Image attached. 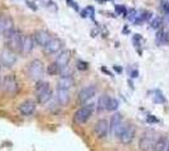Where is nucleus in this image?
Returning <instances> with one entry per match:
<instances>
[{"instance_id": "c756f323", "label": "nucleus", "mask_w": 169, "mask_h": 151, "mask_svg": "<svg viewBox=\"0 0 169 151\" xmlns=\"http://www.w3.org/2000/svg\"><path fill=\"white\" fill-rule=\"evenodd\" d=\"M117 107H119V101H117V100H115V98H111V97H110L107 111H115V110H117Z\"/></svg>"}, {"instance_id": "20e7f679", "label": "nucleus", "mask_w": 169, "mask_h": 151, "mask_svg": "<svg viewBox=\"0 0 169 151\" xmlns=\"http://www.w3.org/2000/svg\"><path fill=\"white\" fill-rule=\"evenodd\" d=\"M2 86H3V91L9 96H14L19 91V82L17 81L14 74H7L3 79Z\"/></svg>"}, {"instance_id": "7c9ffc66", "label": "nucleus", "mask_w": 169, "mask_h": 151, "mask_svg": "<svg viewBox=\"0 0 169 151\" xmlns=\"http://www.w3.org/2000/svg\"><path fill=\"white\" fill-rule=\"evenodd\" d=\"M127 19L130 20V21H134L135 19H137L138 18V12L137 10H135V9H130L129 12H127Z\"/></svg>"}, {"instance_id": "f8f14e48", "label": "nucleus", "mask_w": 169, "mask_h": 151, "mask_svg": "<svg viewBox=\"0 0 169 151\" xmlns=\"http://www.w3.org/2000/svg\"><path fill=\"white\" fill-rule=\"evenodd\" d=\"M96 92H97L96 86H93V84L87 86V87L82 88L80 92H78V101H80L81 103H86L87 101H90V100L96 95Z\"/></svg>"}, {"instance_id": "72a5a7b5", "label": "nucleus", "mask_w": 169, "mask_h": 151, "mask_svg": "<svg viewBox=\"0 0 169 151\" xmlns=\"http://www.w3.org/2000/svg\"><path fill=\"white\" fill-rule=\"evenodd\" d=\"M77 68H78V69H81V71H85V69H87V68H88V66H87V63H86V62L78 60V62H77Z\"/></svg>"}, {"instance_id": "f257e3e1", "label": "nucleus", "mask_w": 169, "mask_h": 151, "mask_svg": "<svg viewBox=\"0 0 169 151\" xmlns=\"http://www.w3.org/2000/svg\"><path fill=\"white\" fill-rule=\"evenodd\" d=\"M36 95H37V101L41 105L47 103L52 98V89L49 83L46 81H38L36 86Z\"/></svg>"}, {"instance_id": "ddd939ff", "label": "nucleus", "mask_w": 169, "mask_h": 151, "mask_svg": "<svg viewBox=\"0 0 169 151\" xmlns=\"http://www.w3.org/2000/svg\"><path fill=\"white\" fill-rule=\"evenodd\" d=\"M63 47V42L59 38H52L46 45H44V52L47 54H54L58 53Z\"/></svg>"}, {"instance_id": "e433bc0d", "label": "nucleus", "mask_w": 169, "mask_h": 151, "mask_svg": "<svg viewBox=\"0 0 169 151\" xmlns=\"http://www.w3.org/2000/svg\"><path fill=\"white\" fill-rule=\"evenodd\" d=\"M138 74H139V73H138V71H132V72H131V77H132V78H137V77H138Z\"/></svg>"}, {"instance_id": "0eeeda50", "label": "nucleus", "mask_w": 169, "mask_h": 151, "mask_svg": "<svg viewBox=\"0 0 169 151\" xmlns=\"http://www.w3.org/2000/svg\"><path fill=\"white\" fill-rule=\"evenodd\" d=\"M125 124H124V121H122V116L120 113H115L111 120H110V122H109V129H110V132L114 135V136H119L121 130L124 129Z\"/></svg>"}, {"instance_id": "f03ea898", "label": "nucleus", "mask_w": 169, "mask_h": 151, "mask_svg": "<svg viewBox=\"0 0 169 151\" xmlns=\"http://www.w3.org/2000/svg\"><path fill=\"white\" fill-rule=\"evenodd\" d=\"M95 111V105H85L83 107H81L80 110H77L73 115V121L75 124L77 125H81V124H85L88 121V118L92 116Z\"/></svg>"}, {"instance_id": "2eb2a0df", "label": "nucleus", "mask_w": 169, "mask_h": 151, "mask_svg": "<svg viewBox=\"0 0 169 151\" xmlns=\"http://www.w3.org/2000/svg\"><path fill=\"white\" fill-rule=\"evenodd\" d=\"M33 39H34V42L37 44L44 47L52 39V35L47 32V30H37V32L34 33V35H33Z\"/></svg>"}, {"instance_id": "2f4dec72", "label": "nucleus", "mask_w": 169, "mask_h": 151, "mask_svg": "<svg viewBox=\"0 0 169 151\" xmlns=\"http://www.w3.org/2000/svg\"><path fill=\"white\" fill-rule=\"evenodd\" d=\"M115 10L117 12L119 15H124L125 17L127 14V10H126V8L124 5H115Z\"/></svg>"}, {"instance_id": "412c9836", "label": "nucleus", "mask_w": 169, "mask_h": 151, "mask_svg": "<svg viewBox=\"0 0 169 151\" xmlns=\"http://www.w3.org/2000/svg\"><path fill=\"white\" fill-rule=\"evenodd\" d=\"M157 42L159 44H168L169 43V29H162L157 34Z\"/></svg>"}, {"instance_id": "f704fd0d", "label": "nucleus", "mask_w": 169, "mask_h": 151, "mask_svg": "<svg viewBox=\"0 0 169 151\" xmlns=\"http://www.w3.org/2000/svg\"><path fill=\"white\" fill-rule=\"evenodd\" d=\"M147 121H148V122H149V124H157V122H159V120H158L157 117L152 116V115L147 116Z\"/></svg>"}, {"instance_id": "1a4fd4ad", "label": "nucleus", "mask_w": 169, "mask_h": 151, "mask_svg": "<svg viewBox=\"0 0 169 151\" xmlns=\"http://www.w3.org/2000/svg\"><path fill=\"white\" fill-rule=\"evenodd\" d=\"M22 39H23V35L19 30H15L8 37V48L12 49L13 52H20V48H22Z\"/></svg>"}, {"instance_id": "c85d7f7f", "label": "nucleus", "mask_w": 169, "mask_h": 151, "mask_svg": "<svg viewBox=\"0 0 169 151\" xmlns=\"http://www.w3.org/2000/svg\"><path fill=\"white\" fill-rule=\"evenodd\" d=\"M162 24H163V19H162V18H159V17H157L155 19H153V20H152L150 26H152L153 29H159V28L162 26Z\"/></svg>"}, {"instance_id": "bb28decb", "label": "nucleus", "mask_w": 169, "mask_h": 151, "mask_svg": "<svg viewBox=\"0 0 169 151\" xmlns=\"http://www.w3.org/2000/svg\"><path fill=\"white\" fill-rule=\"evenodd\" d=\"M132 43H134V45L137 47V48L139 49V52H140V47H142V44H143V38H142V35H140V34H134V37H132Z\"/></svg>"}, {"instance_id": "6ab92c4d", "label": "nucleus", "mask_w": 169, "mask_h": 151, "mask_svg": "<svg viewBox=\"0 0 169 151\" xmlns=\"http://www.w3.org/2000/svg\"><path fill=\"white\" fill-rule=\"evenodd\" d=\"M57 101L61 106H66L70 102V91L57 89Z\"/></svg>"}, {"instance_id": "4be33fe9", "label": "nucleus", "mask_w": 169, "mask_h": 151, "mask_svg": "<svg viewBox=\"0 0 169 151\" xmlns=\"http://www.w3.org/2000/svg\"><path fill=\"white\" fill-rule=\"evenodd\" d=\"M109 101H110V97L107 95H102L100 98H98V102H97V108L98 111H105L107 110L109 107Z\"/></svg>"}, {"instance_id": "c9c22d12", "label": "nucleus", "mask_w": 169, "mask_h": 151, "mask_svg": "<svg viewBox=\"0 0 169 151\" xmlns=\"http://www.w3.org/2000/svg\"><path fill=\"white\" fill-rule=\"evenodd\" d=\"M163 10L165 12V13H169V4L168 3H163Z\"/></svg>"}, {"instance_id": "4c0bfd02", "label": "nucleus", "mask_w": 169, "mask_h": 151, "mask_svg": "<svg viewBox=\"0 0 169 151\" xmlns=\"http://www.w3.org/2000/svg\"><path fill=\"white\" fill-rule=\"evenodd\" d=\"M164 19H165L167 21H169V13H165V17H164Z\"/></svg>"}, {"instance_id": "58836bf2", "label": "nucleus", "mask_w": 169, "mask_h": 151, "mask_svg": "<svg viewBox=\"0 0 169 151\" xmlns=\"http://www.w3.org/2000/svg\"><path fill=\"white\" fill-rule=\"evenodd\" d=\"M165 151H169V142H168V146H167V149H165Z\"/></svg>"}, {"instance_id": "393cba45", "label": "nucleus", "mask_w": 169, "mask_h": 151, "mask_svg": "<svg viewBox=\"0 0 169 151\" xmlns=\"http://www.w3.org/2000/svg\"><path fill=\"white\" fill-rule=\"evenodd\" d=\"M150 15H152V13H149V12H143L142 15H138V18L134 20V23H135V24H140V23H143L144 20H148V19L150 18Z\"/></svg>"}, {"instance_id": "9b49d317", "label": "nucleus", "mask_w": 169, "mask_h": 151, "mask_svg": "<svg viewBox=\"0 0 169 151\" xmlns=\"http://www.w3.org/2000/svg\"><path fill=\"white\" fill-rule=\"evenodd\" d=\"M109 121L105 118L98 120L96 125H95V135L97 136V139H106L109 135Z\"/></svg>"}, {"instance_id": "423d86ee", "label": "nucleus", "mask_w": 169, "mask_h": 151, "mask_svg": "<svg viewBox=\"0 0 169 151\" xmlns=\"http://www.w3.org/2000/svg\"><path fill=\"white\" fill-rule=\"evenodd\" d=\"M17 53L13 52L12 49H9L8 47L4 48L0 53V60H2V64L8 67V68H12L15 63H17Z\"/></svg>"}, {"instance_id": "a211bd4d", "label": "nucleus", "mask_w": 169, "mask_h": 151, "mask_svg": "<svg viewBox=\"0 0 169 151\" xmlns=\"http://www.w3.org/2000/svg\"><path fill=\"white\" fill-rule=\"evenodd\" d=\"M34 39H33L32 35H23V39H22V48H20V52L24 53V54H29L33 48H34Z\"/></svg>"}, {"instance_id": "cd10ccee", "label": "nucleus", "mask_w": 169, "mask_h": 151, "mask_svg": "<svg viewBox=\"0 0 169 151\" xmlns=\"http://www.w3.org/2000/svg\"><path fill=\"white\" fill-rule=\"evenodd\" d=\"M38 2H39L43 7H46V8H48V9L57 10V7H56V4L52 2V0H38Z\"/></svg>"}, {"instance_id": "473e14b6", "label": "nucleus", "mask_w": 169, "mask_h": 151, "mask_svg": "<svg viewBox=\"0 0 169 151\" xmlns=\"http://www.w3.org/2000/svg\"><path fill=\"white\" fill-rule=\"evenodd\" d=\"M66 2H67V4H68L72 9H75L76 12H78V10H80V8H78L77 3H76V2H73V0H66Z\"/></svg>"}, {"instance_id": "7ed1b4c3", "label": "nucleus", "mask_w": 169, "mask_h": 151, "mask_svg": "<svg viewBox=\"0 0 169 151\" xmlns=\"http://www.w3.org/2000/svg\"><path fill=\"white\" fill-rule=\"evenodd\" d=\"M43 73H44V67H43L42 60L34 59L28 64V76H29V78L38 82V81L42 79Z\"/></svg>"}, {"instance_id": "b1692460", "label": "nucleus", "mask_w": 169, "mask_h": 151, "mask_svg": "<svg viewBox=\"0 0 169 151\" xmlns=\"http://www.w3.org/2000/svg\"><path fill=\"white\" fill-rule=\"evenodd\" d=\"M93 15H95V8L93 7H87V8H85L82 12H81V17L82 18H93Z\"/></svg>"}, {"instance_id": "aec40b11", "label": "nucleus", "mask_w": 169, "mask_h": 151, "mask_svg": "<svg viewBox=\"0 0 169 151\" xmlns=\"http://www.w3.org/2000/svg\"><path fill=\"white\" fill-rule=\"evenodd\" d=\"M168 137L167 136H160L155 140L154 142V147H153V151H165L167 146H168Z\"/></svg>"}, {"instance_id": "39448f33", "label": "nucleus", "mask_w": 169, "mask_h": 151, "mask_svg": "<svg viewBox=\"0 0 169 151\" xmlns=\"http://www.w3.org/2000/svg\"><path fill=\"white\" fill-rule=\"evenodd\" d=\"M155 142V136L153 131H147L143 134V136L139 140V149L142 151H153Z\"/></svg>"}, {"instance_id": "dca6fc26", "label": "nucleus", "mask_w": 169, "mask_h": 151, "mask_svg": "<svg viewBox=\"0 0 169 151\" xmlns=\"http://www.w3.org/2000/svg\"><path fill=\"white\" fill-rule=\"evenodd\" d=\"M19 112L23 116H32L36 112V102H33L30 100H27L19 105Z\"/></svg>"}, {"instance_id": "a878e982", "label": "nucleus", "mask_w": 169, "mask_h": 151, "mask_svg": "<svg viewBox=\"0 0 169 151\" xmlns=\"http://www.w3.org/2000/svg\"><path fill=\"white\" fill-rule=\"evenodd\" d=\"M47 72L51 74V76H54V74H58V73H61V69L58 68V66L53 62V63H51L49 66H48V69H47Z\"/></svg>"}, {"instance_id": "5701e85b", "label": "nucleus", "mask_w": 169, "mask_h": 151, "mask_svg": "<svg viewBox=\"0 0 169 151\" xmlns=\"http://www.w3.org/2000/svg\"><path fill=\"white\" fill-rule=\"evenodd\" d=\"M153 102H155V103H165V102H167L165 97L163 96V93L160 92L159 89H157L155 92H154V96H153Z\"/></svg>"}, {"instance_id": "f3484780", "label": "nucleus", "mask_w": 169, "mask_h": 151, "mask_svg": "<svg viewBox=\"0 0 169 151\" xmlns=\"http://www.w3.org/2000/svg\"><path fill=\"white\" fill-rule=\"evenodd\" d=\"M73 86H75V79H73L72 76H63L57 82V89L70 91V88H72Z\"/></svg>"}, {"instance_id": "9d476101", "label": "nucleus", "mask_w": 169, "mask_h": 151, "mask_svg": "<svg viewBox=\"0 0 169 151\" xmlns=\"http://www.w3.org/2000/svg\"><path fill=\"white\" fill-rule=\"evenodd\" d=\"M135 132H137V130H135V127L132 125H125L117 137H119V140L122 145H129L134 140Z\"/></svg>"}, {"instance_id": "6e6552de", "label": "nucleus", "mask_w": 169, "mask_h": 151, "mask_svg": "<svg viewBox=\"0 0 169 151\" xmlns=\"http://www.w3.org/2000/svg\"><path fill=\"white\" fill-rule=\"evenodd\" d=\"M14 32V21L10 17L3 15L0 17V33H2L5 38H8L12 33Z\"/></svg>"}, {"instance_id": "4468645a", "label": "nucleus", "mask_w": 169, "mask_h": 151, "mask_svg": "<svg viewBox=\"0 0 169 151\" xmlns=\"http://www.w3.org/2000/svg\"><path fill=\"white\" fill-rule=\"evenodd\" d=\"M70 59H71V52H70L68 49H66V50H62V52L57 55L54 63L58 66V68H59L61 72H62V69H64V68L67 67V64H68Z\"/></svg>"}]
</instances>
